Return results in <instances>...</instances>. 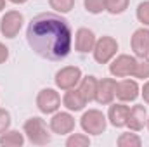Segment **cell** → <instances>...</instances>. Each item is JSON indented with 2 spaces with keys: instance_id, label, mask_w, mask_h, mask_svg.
I'll return each mask as SVG.
<instances>
[{
  "instance_id": "obj_9",
  "label": "cell",
  "mask_w": 149,
  "mask_h": 147,
  "mask_svg": "<svg viewBox=\"0 0 149 147\" xmlns=\"http://www.w3.org/2000/svg\"><path fill=\"white\" fill-rule=\"evenodd\" d=\"M116 80L113 78H102L97 81V90H95V99L101 106H108L111 104L116 97Z\"/></svg>"
},
{
  "instance_id": "obj_6",
  "label": "cell",
  "mask_w": 149,
  "mask_h": 147,
  "mask_svg": "<svg viewBox=\"0 0 149 147\" xmlns=\"http://www.w3.org/2000/svg\"><path fill=\"white\" fill-rule=\"evenodd\" d=\"M37 107L43 114H54L61 107V95L54 88H43L37 95Z\"/></svg>"
},
{
  "instance_id": "obj_30",
  "label": "cell",
  "mask_w": 149,
  "mask_h": 147,
  "mask_svg": "<svg viewBox=\"0 0 149 147\" xmlns=\"http://www.w3.org/2000/svg\"><path fill=\"white\" fill-rule=\"evenodd\" d=\"M3 7H5V0H0V10H2Z\"/></svg>"
},
{
  "instance_id": "obj_26",
  "label": "cell",
  "mask_w": 149,
  "mask_h": 147,
  "mask_svg": "<svg viewBox=\"0 0 149 147\" xmlns=\"http://www.w3.org/2000/svg\"><path fill=\"white\" fill-rule=\"evenodd\" d=\"M9 126H10V114H9V111L0 109V135L3 132H7Z\"/></svg>"
},
{
  "instance_id": "obj_18",
  "label": "cell",
  "mask_w": 149,
  "mask_h": 147,
  "mask_svg": "<svg viewBox=\"0 0 149 147\" xmlns=\"http://www.w3.org/2000/svg\"><path fill=\"white\" fill-rule=\"evenodd\" d=\"M24 144V135L17 130H7L0 135V146L3 147H21Z\"/></svg>"
},
{
  "instance_id": "obj_21",
  "label": "cell",
  "mask_w": 149,
  "mask_h": 147,
  "mask_svg": "<svg viewBox=\"0 0 149 147\" xmlns=\"http://www.w3.org/2000/svg\"><path fill=\"white\" fill-rule=\"evenodd\" d=\"M134 78H149V59L148 57H139L135 62V69H134Z\"/></svg>"
},
{
  "instance_id": "obj_29",
  "label": "cell",
  "mask_w": 149,
  "mask_h": 147,
  "mask_svg": "<svg viewBox=\"0 0 149 147\" xmlns=\"http://www.w3.org/2000/svg\"><path fill=\"white\" fill-rule=\"evenodd\" d=\"M9 2H12V3H26L28 0H9Z\"/></svg>"
},
{
  "instance_id": "obj_17",
  "label": "cell",
  "mask_w": 149,
  "mask_h": 147,
  "mask_svg": "<svg viewBox=\"0 0 149 147\" xmlns=\"http://www.w3.org/2000/svg\"><path fill=\"white\" fill-rule=\"evenodd\" d=\"M97 81H99V80H97L95 76H92V74H88V76H85V78L80 80V87H78V90L81 92V95L85 97L87 102H92V101L95 99Z\"/></svg>"
},
{
  "instance_id": "obj_24",
  "label": "cell",
  "mask_w": 149,
  "mask_h": 147,
  "mask_svg": "<svg viewBox=\"0 0 149 147\" xmlns=\"http://www.w3.org/2000/svg\"><path fill=\"white\" fill-rule=\"evenodd\" d=\"M83 5H85L87 12H90V14H101L106 10L104 0H83Z\"/></svg>"
},
{
  "instance_id": "obj_28",
  "label": "cell",
  "mask_w": 149,
  "mask_h": 147,
  "mask_svg": "<svg viewBox=\"0 0 149 147\" xmlns=\"http://www.w3.org/2000/svg\"><path fill=\"white\" fill-rule=\"evenodd\" d=\"M141 94H142V99H144V102L149 106V80L144 83V87H142V92H141Z\"/></svg>"
},
{
  "instance_id": "obj_10",
  "label": "cell",
  "mask_w": 149,
  "mask_h": 147,
  "mask_svg": "<svg viewBox=\"0 0 149 147\" xmlns=\"http://www.w3.org/2000/svg\"><path fill=\"white\" fill-rule=\"evenodd\" d=\"M130 47L135 54V57H148L149 55V30L148 28H139L134 31Z\"/></svg>"
},
{
  "instance_id": "obj_31",
  "label": "cell",
  "mask_w": 149,
  "mask_h": 147,
  "mask_svg": "<svg viewBox=\"0 0 149 147\" xmlns=\"http://www.w3.org/2000/svg\"><path fill=\"white\" fill-rule=\"evenodd\" d=\"M146 125H148V130H149V118H148V123H146Z\"/></svg>"
},
{
  "instance_id": "obj_4",
  "label": "cell",
  "mask_w": 149,
  "mask_h": 147,
  "mask_svg": "<svg viewBox=\"0 0 149 147\" xmlns=\"http://www.w3.org/2000/svg\"><path fill=\"white\" fill-rule=\"evenodd\" d=\"M94 59L99 64H108L118 52V42L113 37H101L94 45Z\"/></svg>"
},
{
  "instance_id": "obj_25",
  "label": "cell",
  "mask_w": 149,
  "mask_h": 147,
  "mask_svg": "<svg viewBox=\"0 0 149 147\" xmlns=\"http://www.w3.org/2000/svg\"><path fill=\"white\" fill-rule=\"evenodd\" d=\"M135 14H137V19H139L144 26H149V0L142 2V3H139Z\"/></svg>"
},
{
  "instance_id": "obj_14",
  "label": "cell",
  "mask_w": 149,
  "mask_h": 147,
  "mask_svg": "<svg viewBox=\"0 0 149 147\" xmlns=\"http://www.w3.org/2000/svg\"><path fill=\"white\" fill-rule=\"evenodd\" d=\"M128 112H130V107L125 106V102L113 104V106H109V111H108V119L114 128H123V126H127Z\"/></svg>"
},
{
  "instance_id": "obj_11",
  "label": "cell",
  "mask_w": 149,
  "mask_h": 147,
  "mask_svg": "<svg viewBox=\"0 0 149 147\" xmlns=\"http://www.w3.org/2000/svg\"><path fill=\"white\" fill-rule=\"evenodd\" d=\"M50 130L57 135H68L74 130V118L70 112H56L50 119Z\"/></svg>"
},
{
  "instance_id": "obj_15",
  "label": "cell",
  "mask_w": 149,
  "mask_h": 147,
  "mask_svg": "<svg viewBox=\"0 0 149 147\" xmlns=\"http://www.w3.org/2000/svg\"><path fill=\"white\" fill-rule=\"evenodd\" d=\"M148 123V111L142 104H137L134 106L130 112H128V121H127V126L132 130V132H141Z\"/></svg>"
},
{
  "instance_id": "obj_13",
  "label": "cell",
  "mask_w": 149,
  "mask_h": 147,
  "mask_svg": "<svg viewBox=\"0 0 149 147\" xmlns=\"http://www.w3.org/2000/svg\"><path fill=\"white\" fill-rule=\"evenodd\" d=\"M94 45H95V35H94L92 30H88V28H78L76 30V33H74V49L80 54L92 52Z\"/></svg>"
},
{
  "instance_id": "obj_8",
  "label": "cell",
  "mask_w": 149,
  "mask_h": 147,
  "mask_svg": "<svg viewBox=\"0 0 149 147\" xmlns=\"http://www.w3.org/2000/svg\"><path fill=\"white\" fill-rule=\"evenodd\" d=\"M135 62L137 59L134 55H128V54H121L118 55L111 64H109V73L116 78H127V76H132L134 69H135Z\"/></svg>"
},
{
  "instance_id": "obj_16",
  "label": "cell",
  "mask_w": 149,
  "mask_h": 147,
  "mask_svg": "<svg viewBox=\"0 0 149 147\" xmlns=\"http://www.w3.org/2000/svg\"><path fill=\"white\" fill-rule=\"evenodd\" d=\"M63 104H64V107L68 111H81L85 106H87V101H85V97L81 95V92L74 87V88H70V90H66V94H64V97H63Z\"/></svg>"
},
{
  "instance_id": "obj_23",
  "label": "cell",
  "mask_w": 149,
  "mask_h": 147,
  "mask_svg": "<svg viewBox=\"0 0 149 147\" xmlns=\"http://www.w3.org/2000/svg\"><path fill=\"white\" fill-rule=\"evenodd\" d=\"M49 3H50V7H52L54 10H57V12H61V14L70 12L74 7V0H49Z\"/></svg>"
},
{
  "instance_id": "obj_1",
  "label": "cell",
  "mask_w": 149,
  "mask_h": 147,
  "mask_svg": "<svg viewBox=\"0 0 149 147\" xmlns=\"http://www.w3.org/2000/svg\"><path fill=\"white\" fill-rule=\"evenodd\" d=\"M31 50L47 61H63L71 52L73 33L68 19L54 12L37 14L26 30Z\"/></svg>"
},
{
  "instance_id": "obj_3",
  "label": "cell",
  "mask_w": 149,
  "mask_h": 147,
  "mask_svg": "<svg viewBox=\"0 0 149 147\" xmlns=\"http://www.w3.org/2000/svg\"><path fill=\"white\" fill-rule=\"evenodd\" d=\"M80 125H81L85 133H88V135H101V133L106 132L108 119L99 109H88L80 118Z\"/></svg>"
},
{
  "instance_id": "obj_5",
  "label": "cell",
  "mask_w": 149,
  "mask_h": 147,
  "mask_svg": "<svg viewBox=\"0 0 149 147\" xmlns=\"http://www.w3.org/2000/svg\"><path fill=\"white\" fill-rule=\"evenodd\" d=\"M24 23V17L19 10H9L0 19V33L5 38H16L21 31Z\"/></svg>"
},
{
  "instance_id": "obj_2",
  "label": "cell",
  "mask_w": 149,
  "mask_h": 147,
  "mask_svg": "<svg viewBox=\"0 0 149 147\" xmlns=\"http://www.w3.org/2000/svg\"><path fill=\"white\" fill-rule=\"evenodd\" d=\"M23 132L26 135V139L33 144V146H47L50 142V133L47 130V125L42 118L33 116L30 118L24 126H23Z\"/></svg>"
},
{
  "instance_id": "obj_12",
  "label": "cell",
  "mask_w": 149,
  "mask_h": 147,
  "mask_svg": "<svg viewBox=\"0 0 149 147\" xmlns=\"http://www.w3.org/2000/svg\"><path fill=\"white\" fill-rule=\"evenodd\" d=\"M139 97V85L135 80H121L116 85V99L120 102H132Z\"/></svg>"
},
{
  "instance_id": "obj_22",
  "label": "cell",
  "mask_w": 149,
  "mask_h": 147,
  "mask_svg": "<svg viewBox=\"0 0 149 147\" xmlns=\"http://www.w3.org/2000/svg\"><path fill=\"white\" fill-rule=\"evenodd\" d=\"M66 146L68 147H88L90 146V139L85 133H73L71 137H68Z\"/></svg>"
},
{
  "instance_id": "obj_20",
  "label": "cell",
  "mask_w": 149,
  "mask_h": 147,
  "mask_svg": "<svg viewBox=\"0 0 149 147\" xmlns=\"http://www.w3.org/2000/svg\"><path fill=\"white\" fill-rule=\"evenodd\" d=\"M128 3L130 0H104V5H106V10L116 16V14H123L127 9H128Z\"/></svg>"
},
{
  "instance_id": "obj_7",
  "label": "cell",
  "mask_w": 149,
  "mask_h": 147,
  "mask_svg": "<svg viewBox=\"0 0 149 147\" xmlns=\"http://www.w3.org/2000/svg\"><path fill=\"white\" fill-rule=\"evenodd\" d=\"M81 80V69L76 66H66L56 73V85L61 90L74 88Z\"/></svg>"
},
{
  "instance_id": "obj_19",
  "label": "cell",
  "mask_w": 149,
  "mask_h": 147,
  "mask_svg": "<svg viewBox=\"0 0 149 147\" xmlns=\"http://www.w3.org/2000/svg\"><path fill=\"white\" fill-rule=\"evenodd\" d=\"M116 144L120 147H141L142 146V140L137 133H121L116 140Z\"/></svg>"
},
{
  "instance_id": "obj_27",
  "label": "cell",
  "mask_w": 149,
  "mask_h": 147,
  "mask_svg": "<svg viewBox=\"0 0 149 147\" xmlns=\"http://www.w3.org/2000/svg\"><path fill=\"white\" fill-rule=\"evenodd\" d=\"M7 59H9V49L0 42V64H3Z\"/></svg>"
}]
</instances>
